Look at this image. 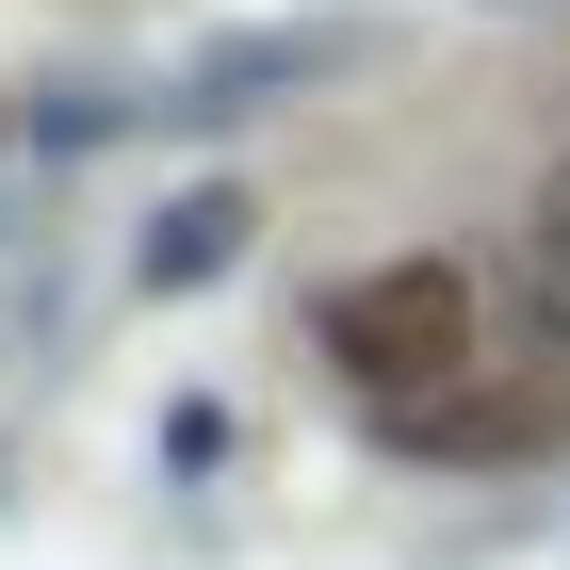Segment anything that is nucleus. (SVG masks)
<instances>
[{"instance_id":"2","label":"nucleus","mask_w":570,"mask_h":570,"mask_svg":"<svg viewBox=\"0 0 570 570\" xmlns=\"http://www.w3.org/2000/svg\"><path fill=\"white\" fill-rule=\"evenodd\" d=\"M375 424L424 456V473H522V456H570V375H456L424 407H375Z\"/></svg>"},{"instance_id":"5","label":"nucleus","mask_w":570,"mask_h":570,"mask_svg":"<svg viewBox=\"0 0 570 570\" xmlns=\"http://www.w3.org/2000/svg\"><path fill=\"white\" fill-rule=\"evenodd\" d=\"M228 245H245V196H179V213H164V245H147V277H213Z\"/></svg>"},{"instance_id":"3","label":"nucleus","mask_w":570,"mask_h":570,"mask_svg":"<svg viewBox=\"0 0 570 570\" xmlns=\"http://www.w3.org/2000/svg\"><path fill=\"white\" fill-rule=\"evenodd\" d=\"M505 294H522V326L570 358V196H538V213L505 228Z\"/></svg>"},{"instance_id":"1","label":"nucleus","mask_w":570,"mask_h":570,"mask_svg":"<svg viewBox=\"0 0 570 570\" xmlns=\"http://www.w3.org/2000/svg\"><path fill=\"white\" fill-rule=\"evenodd\" d=\"M326 358H343V392L424 407V392H456V375L489 358V309H473L456 262H375V277H343V309H326Z\"/></svg>"},{"instance_id":"4","label":"nucleus","mask_w":570,"mask_h":570,"mask_svg":"<svg viewBox=\"0 0 570 570\" xmlns=\"http://www.w3.org/2000/svg\"><path fill=\"white\" fill-rule=\"evenodd\" d=\"M309 66H326V33H245V49H213V66H196V115H245L262 82H309Z\"/></svg>"}]
</instances>
